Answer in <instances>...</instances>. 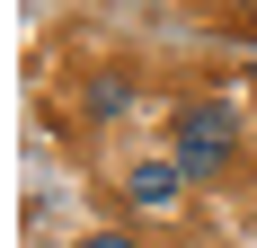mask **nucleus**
I'll return each instance as SVG.
<instances>
[{
    "instance_id": "7ed1b4c3",
    "label": "nucleus",
    "mask_w": 257,
    "mask_h": 248,
    "mask_svg": "<svg viewBox=\"0 0 257 248\" xmlns=\"http://www.w3.org/2000/svg\"><path fill=\"white\" fill-rule=\"evenodd\" d=\"M124 106H133V80H115V71H98V80H89V115H98V124H115Z\"/></svg>"
},
{
    "instance_id": "f03ea898",
    "label": "nucleus",
    "mask_w": 257,
    "mask_h": 248,
    "mask_svg": "<svg viewBox=\"0 0 257 248\" xmlns=\"http://www.w3.org/2000/svg\"><path fill=\"white\" fill-rule=\"evenodd\" d=\"M124 195L142 204V213H178L186 169H178V160H133V169H124Z\"/></svg>"
},
{
    "instance_id": "20e7f679",
    "label": "nucleus",
    "mask_w": 257,
    "mask_h": 248,
    "mask_svg": "<svg viewBox=\"0 0 257 248\" xmlns=\"http://www.w3.org/2000/svg\"><path fill=\"white\" fill-rule=\"evenodd\" d=\"M89 248H133V239H124V230H89Z\"/></svg>"
},
{
    "instance_id": "f257e3e1",
    "label": "nucleus",
    "mask_w": 257,
    "mask_h": 248,
    "mask_svg": "<svg viewBox=\"0 0 257 248\" xmlns=\"http://www.w3.org/2000/svg\"><path fill=\"white\" fill-rule=\"evenodd\" d=\"M169 133H178V151H169V160H178L186 177H195V186H204V177H222L239 160V115L222 98H204V106H186L178 124H169Z\"/></svg>"
}]
</instances>
